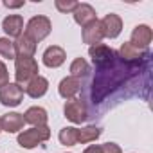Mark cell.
Here are the masks:
<instances>
[{
    "label": "cell",
    "instance_id": "4",
    "mask_svg": "<svg viewBox=\"0 0 153 153\" xmlns=\"http://www.w3.org/2000/svg\"><path fill=\"white\" fill-rule=\"evenodd\" d=\"M49 137H51V130L47 126H33L31 130H25L18 135V144L22 148L31 149V148L38 146L40 142H45Z\"/></svg>",
    "mask_w": 153,
    "mask_h": 153
},
{
    "label": "cell",
    "instance_id": "5",
    "mask_svg": "<svg viewBox=\"0 0 153 153\" xmlns=\"http://www.w3.org/2000/svg\"><path fill=\"white\" fill-rule=\"evenodd\" d=\"M63 112H65V117L70 121V123H76V124H81L88 119V110H87V103L81 99V97H74V99H68L63 106Z\"/></svg>",
    "mask_w": 153,
    "mask_h": 153
},
{
    "label": "cell",
    "instance_id": "21",
    "mask_svg": "<svg viewBox=\"0 0 153 153\" xmlns=\"http://www.w3.org/2000/svg\"><path fill=\"white\" fill-rule=\"evenodd\" d=\"M58 139H59V142L63 146H74V144H78V128L67 126V128L59 130Z\"/></svg>",
    "mask_w": 153,
    "mask_h": 153
},
{
    "label": "cell",
    "instance_id": "15",
    "mask_svg": "<svg viewBox=\"0 0 153 153\" xmlns=\"http://www.w3.org/2000/svg\"><path fill=\"white\" fill-rule=\"evenodd\" d=\"M81 36H83V42L88 43L90 47L96 45V43H101V40H103L105 36H103V31H101V24H99V20H94V22H90L88 25H85Z\"/></svg>",
    "mask_w": 153,
    "mask_h": 153
},
{
    "label": "cell",
    "instance_id": "16",
    "mask_svg": "<svg viewBox=\"0 0 153 153\" xmlns=\"http://www.w3.org/2000/svg\"><path fill=\"white\" fill-rule=\"evenodd\" d=\"M2 29L7 36L18 38L22 34V29H24V18L20 15H9L2 20Z\"/></svg>",
    "mask_w": 153,
    "mask_h": 153
},
{
    "label": "cell",
    "instance_id": "11",
    "mask_svg": "<svg viewBox=\"0 0 153 153\" xmlns=\"http://www.w3.org/2000/svg\"><path fill=\"white\" fill-rule=\"evenodd\" d=\"M151 38H153V33L148 25H137L131 33V45L140 49V51H148L149 43H151Z\"/></svg>",
    "mask_w": 153,
    "mask_h": 153
},
{
    "label": "cell",
    "instance_id": "13",
    "mask_svg": "<svg viewBox=\"0 0 153 153\" xmlns=\"http://www.w3.org/2000/svg\"><path fill=\"white\" fill-rule=\"evenodd\" d=\"M24 115L22 114H16V112H9L6 115L0 117V126H2L4 131L7 133H16L24 128Z\"/></svg>",
    "mask_w": 153,
    "mask_h": 153
},
{
    "label": "cell",
    "instance_id": "20",
    "mask_svg": "<svg viewBox=\"0 0 153 153\" xmlns=\"http://www.w3.org/2000/svg\"><path fill=\"white\" fill-rule=\"evenodd\" d=\"M88 74H90V65L83 58H76L72 61V65H70V76L72 78L81 79V78H87Z\"/></svg>",
    "mask_w": 153,
    "mask_h": 153
},
{
    "label": "cell",
    "instance_id": "25",
    "mask_svg": "<svg viewBox=\"0 0 153 153\" xmlns=\"http://www.w3.org/2000/svg\"><path fill=\"white\" fill-rule=\"evenodd\" d=\"M9 83V72H7V67L0 61V88H2L4 85Z\"/></svg>",
    "mask_w": 153,
    "mask_h": 153
},
{
    "label": "cell",
    "instance_id": "29",
    "mask_svg": "<svg viewBox=\"0 0 153 153\" xmlns=\"http://www.w3.org/2000/svg\"><path fill=\"white\" fill-rule=\"evenodd\" d=\"M0 131H2V126H0Z\"/></svg>",
    "mask_w": 153,
    "mask_h": 153
},
{
    "label": "cell",
    "instance_id": "18",
    "mask_svg": "<svg viewBox=\"0 0 153 153\" xmlns=\"http://www.w3.org/2000/svg\"><path fill=\"white\" fill-rule=\"evenodd\" d=\"M15 51L16 56H24V58H33V54L36 52V42H33L25 33L20 34L15 42Z\"/></svg>",
    "mask_w": 153,
    "mask_h": 153
},
{
    "label": "cell",
    "instance_id": "12",
    "mask_svg": "<svg viewBox=\"0 0 153 153\" xmlns=\"http://www.w3.org/2000/svg\"><path fill=\"white\" fill-rule=\"evenodd\" d=\"M65 58H67V54H65V51L61 47L51 45L43 52V65L49 67V68H58V67H61L65 63Z\"/></svg>",
    "mask_w": 153,
    "mask_h": 153
},
{
    "label": "cell",
    "instance_id": "23",
    "mask_svg": "<svg viewBox=\"0 0 153 153\" xmlns=\"http://www.w3.org/2000/svg\"><path fill=\"white\" fill-rule=\"evenodd\" d=\"M0 56L7 59H15L16 58L15 42H11L9 38H0Z\"/></svg>",
    "mask_w": 153,
    "mask_h": 153
},
{
    "label": "cell",
    "instance_id": "28",
    "mask_svg": "<svg viewBox=\"0 0 153 153\" xmlns=\"http://www.w3.org/2000/svg\"><path fill=\"white\" fill-rule=\"evenodd\" d=\"M83 153H101V146H99V144H92V146H88Z\"/></svg>",
    "mask_w": 153,
    "mask_h": 153
},
{
    "label": "cell",
    "instance_id": "3",
    "mask_svg": "<svg viewBox=\"0 0 153 153\" xmlns=\"http://www.w3.org/2000/svg\"><path fill=\"white\" fill-rule=\"evenodd\" d=\"M51 20L47 16H33L29 22H27V29H25V34L33 40V42H42L43 38H47L51 34Z\"/></svg>",
    "mask_w": 153,
    "mask_h": 153
},
{
    "label": "cell",
    "instance_id": "6",
    "mask_svg": "<svg viewBox=\"0 0 153 153\" xmlns=\"http://www.w3.org/2000/svg\"><path fill=\"white\" fill-rule=\"evenodd\" d=\"M24 99V88L18 83H7L0 88V103L4 106H18Z\"/></svg>",
    "mask_w": 153,
    "mask_h": 153
},
{
    "label": "cell",
    "instance_id": "14",
    "mask_svg": "<svg viewBox=\"0 0 153 153\" xmlns=\"http://www.w3.org/2000/svg\"><path fill=\"white\" fill-rule=\"evenodd\" d=\"M49 90V81L43 78V76H34V78L25 85V94L33 99H38L42 96H45Z\"/></svg>",
    "mask_w": 153,
    "mask_h": 153
},
{
    "label": "cell",
    "instance_id": "10",
    "mask_svg": "<svg viewBox=\"0 0 153 153\" xmlns=\"http://www.w3.org/2000/svg\"><path fill=\"white\" fill-rule=\"evenodd\" d=\"M81 87H83V85H81V79L68 76V78H65V79H61V81H59L58 92H59V96H61V97H65V99L68 101V99H74L76 96L81 92Z\"/></svg>",
    "mask_w": 153,
    "mask_h": 153
},
{
    "label": "cell",
    "instance_id": "26",
    "mask_svg": "<svg viewBox=\"0 0 153 153\" xmlns=\"http://www.w3.org/2000/svg\"><path fill=\"white\" fill-rule=\"evenodd\" d=\"M101 153H123V151H121V148H119L117 144H114V142H106V144L101 146Z\"/></svg>",
    "mask_w": 153,
    "mask_h": 153
},
{
    "label": "cell",
    "instance_id": "19",
    "mask_svg": "<svg viewBox=\"0 0 153 153\" xmlns=\"http://www.w3.org/2000/svg\"><path fill=\"white\" fill-rule=\"evenodd\" d=\"M47 119H49V115H47L45 108H42V106H31L24 114V121L33 126H47Z\"/></svg>",
    "mask_w": 153,
    "mask_h": 153
},
{
    "label": "cell",
    "instance_id": "22",
    "mask_svg": "<svg viewBox=\"0 0 153 153\" xmlns=\"http://www.w3.org/2000/svg\"><path fill=\"white\" fill-rule=\"evenodd\" d=\"M99 135H101V128H97V126H87L83 130H78V142L87 144V142L96 140Z\"/></svg>",
    "mask_w": 153,
    "mask_h": 153
},
{
    "label": "cell",
    "instance_id": "24",
    "mask_svg": "<svg viewBox=\"0 0 153 153\" xmlns=\"http://www.w3.org/2000/svg\"><path fill=\"white\" fill-rule=\"evenodd\" d=\"M76 7H78V2L74 0H56V9L59 13H74Z\"/></svg>",
    "mask_w": 153,
    "mask_h": 153
},
{
    "label": "cell",
    "instance_id": "27",
    "mask_svg": "<svg viewBox=\"0 0 153 153\" xmlns=\"http://www.w3.org/2000/svg\"><path fill=\"white\" fill-rule=\"evenodd\" d=\"M25 2H24V0H20V2H9V0H7V2H4V6L6 7H9V9H16V7H22Z\"/></svg>",
    "mask_w": 153,
    "mask_h": 153
},
{
    "label": "cell",
    "instance_id": "8",
    "mask_svg": "<svg viewBox=\"0 0 153 153\" xmlns=\"http://www.w3.org/2000/svg\"><path fill=\"white\" fill-rule=\"evenodd\" d=\"M117 56H119L123 61H126V63H139V61H144V59L151 58L149 51H140V49L133 47L130 42L121 45V49L117 51Z\"/></svg>",
    "mask_w": 153,
    "mask_h": 153
},
{
    "label": "cell",
    "instance_id": "2",
    "mask_svg": "<svg viewBox=\"0 0 153 153\" xmlns=\"http://www.w3.org/2000/svg\"><path fill=\"white\" fill-rule=\"evenodd\" d=\"M34 76H38V63L34 58H24V56H16L15 58V78L16 83L22 87H25Z\"/></svg>",
    "mask_w": 153,
    "mask_h": 153
},
{
    "label": "cell",
    "instance_id": "7",
    "mask_svg": "<svg viewBox=\"0 0 153 153\" xmlns=\"http://www.w3.org/2000/svg\"><path fill=\"white\" fill-rule=\"evenodd\" d=\"M88 54H90L92 63H94L96 67H105V65H108V63L115 58V51L110 49V47L105 45V43H96V45H92V47L88 49Z\"/></svg>",
    "mask_w": 153,
    "mask_h": 153
},
{
    "label": "cell",
    "instance_id": "9",
    "mask_svg": "<svg viewBox=\"0 0 153 153\" xmlns=\"http://www.w3.org/2000/svg\"><path fill=\"white\" fill-rule=\"evenodd\" d=\"M99 24H101L103 36H105V38H110V40L117 38V36L121 34V31H123V20H121V16H117V15H114V13L106 15Z\"/></svg>",
    "mask_w": 153,
    "mask_h": 153
},
{
    "label": "cell",
    "instance_id": "1",
    "mask_svg": "<svg viewBox=\"0 0 153 153\" xmlns=\"http://www.w3.org/2000/svg\"><path fill=\"white\" fill-rule=\"evenodd\" d=\"M144 72H149V58L139 63H126L115 52V58L108 65L96 67V74L88 85V103L99 106L106 101L126 99V85L139 83V76Z\"/></svg>",
    "mask_w": 153,
    "mask_h": 153
},
{
    "label": "cell",
    "instance_id": "17",
    "mask_svg": "<svg viewBox=\"0 0 153 153\" xmlns=\"http://www.w3.org/2000/svg\"><path fill=\"white\" fill-rule=\"evenodd\" d=\"M74 20H76V24H79V25H88L90 22H94V20H97L96 18V11H94V7L90 6V4H78V7L74 9Z\"/></svg>",
    "mask_w": 153,
    "mask_h": 153
}]
</instances>
